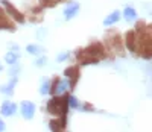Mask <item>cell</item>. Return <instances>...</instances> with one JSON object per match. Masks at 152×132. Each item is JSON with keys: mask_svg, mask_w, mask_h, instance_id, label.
I'll list each match as a JSON object with an SVG mask.
<instances>
[{"mask_svg": "<svg viewBox=\"0 0 152 132\" xmlns=\"http://www.w3.org/2000/svg\"><path fill=\"white\" fill-rule=\"evenodd\" d=\"M46 62H47V58L46 56H40V58L35 61V65H37V67H44Z\"/></svg>", "mask_w": 152, "mask_h": 132, "instance_id": "obj_23", "label": "cell"}, {"mask_svg": "<svg viewBox=\"0 0 152 132\" xmlns=\"http://www.w3.org/2000/svg\"><path fill=\"white\" fill-rule=\"evenodd\" d=\"M18 59H20V52H14V50H9L8 53L5 55V62H6L8 65H12V64L18 62Z\"/></svg>", "mask_w": 152, "mask_h": 132, "instance_id": "obj_16", "label": "cell"}, {"mask_svg": "<svg viewBox=\"0 0 152 132\" xmlns=\"http://www.w3.org/2000/svg\"><path fill=\"white\" fill-rule=\"evenodd\" d=\"M105 47L110 52H116L119 56H125V43H123V38L117 31H108L105 34Z\"/></svg>", "mask_w": 152, "mask_h": 132, "instance_id": "obj_3", "label": "cell"}, {"mask_svg": "<svg viewBox=\"0 0 152 132\" xmlns=\"http://www.w3.org/2000/svg\"><path fill=\"white\" fill-rule=\"evenodd\" d=\"M79 9H81V5H79L78 2H72V0H70V2L67 3V6L64 8V18H66V20L75 18L76 15H78Z\"/></svg>", "mask_w": 152, "mask_h": 132, "instance_id": "obj_12", "label": "cell"}, {"mask_svg": "<svg viewBox=\"0 0 152 132\" xmlns=\"http://www.w3.org/2000/svg\"><path fill=\"white\" fill-rule=\"evenodd\" d=\"M26 50H28L29 55H35V56H40L43 52H44V49L41 46H38V44H28L26 46Z\"/></svg>", "mask_w": 152, "mask_h": 132, "instance_id": "obj_17", "label": "cell"}, {"mask_svg": "<svg viewBox=\"0 0 152 132\" xmlns=\"http://www.w3.org/2000/svg\"><path fill=\"white\" fill-rule=\"evenodd\" d=\"M9 47H11V50H14V52H18V50H20V47H18L17 44H11Z\"/></svg>", "mask_w": 152, "mask_h": 132, "instance_id": "obj_26", "label": "cell"}, {"mask_svg": "<svg viewBox=\"0 0 152 132\" xmlns=\"http://www.w3.org/2000/svg\"><path fill=\"white\" fill-rule=\"evenodd\" d=\"M6 129V125H5V122L2 120V118H0V132H3Z\"/></svg>", "mask_w": 152, "mask_h": 132, "instance_id": "obj_25", "label": "cell"}, {"mask_svg": "<svg viewBox=\"0 0 152 132\" xmlns=\"http://www.w3.org/2000/svg\"><path fill=\"white\" fill-rule=\"evenodd\" d=\"M120 20V11H117V9H114L111 14H108L107 17H105V20H104V26H107V28H110V26H113V24H116L117 21Z\"/></svg>", "mask_w": 152, "mask_h": 132, "instance_id": "obj_14", "label": "cell"}, {"mask_svg": "<svg viewBox=\"0 0 152 132\" xmlns=\"http://www.w3.org/2000/svg\"><path fill=\"white\" fill-rule=\"evenodd\" d=\"M79 109H81V111H84V112H94V111H96V108L93 106V105H91V103H88V102H85V103H82Z\"/></svg>", "mask_w": 152, "mask_h": 132, "instance_id": "obj_20", "label": "cell"}, {"mask_svg": "<svg viewBox=\"0 0 152 132\" xmlns=\"http://www.w3.org/2000/svg\"><path fill=\"white\" fill-rule=\"evenodd\" d=\"M69 56H70V53H69V52H61V53L56 56V61H58V62H62V61L69 59Z\"/></svg>", "mask_w": 152, "mask_h": 132, "instance_id": "obj_22", "label": "cell"}, {"mask_svg": "<svg viewBox=\"0 0 152 132\" xmlns=\"http://www.w3.org/2000/svg\"><path fill=\"white\" fill-rule=\"evenodd\" d=\"M2 6L5 8V11L8 12V15L14 20L15 23H20V24L26 23V15H24L23 12H20L14 5L9 2V0H2Z\"/></svg>", "mask_w": 152, "mask_h": 132, "instance_id": "obj_5", "label": "cell"}, {"mask_svg": "<svg viewBox=\"0 0 152 132\" xmlns=\"http://www.w3.org/2000/svg\"><path fill=\"white\" fill-rule=\"evenodd\" d=\"M15 21L12 20L8 12L5 11L3 6H0V31H9V32H15Z\"/></svg>", "mask_w": 152, "mask_h": 132, "instance_id": "obj_7", "label": "cell"}, {"mask_svg": "<svg viewBox=\"0 0 152 132\" xmlns=\"http://www.w3.org/2000/svg\"><path fill=\"white\" fill-rule=\"evenodd\" d=\"M17 82H18L17 76H11L9 82L6 85H3V87H0V93L5 94V96H12V94H14V90H15Z\"/></svg>", "mask_w": 152, "mask_h": 132, "instance_id": "obj_13", "label": "cell"}, {"mask_svg": "<svg viewBox=\"0 0 152 132\" xmlns=\"http://www.w3.org/2000/svg\"><path fill=\"white\" fill-rule=\"evenodd\" d=\"M135 34H137L135 55L143 59H152V23L146 24L145 29Z\"/></svg>", "mask_w": 152, "mask_h": 132, "instance_id": "obj_1", "label": "cell"}, {"mask_svg": "<svg viewBox=\"0 0 152 132\" xmlns=\"http://www.w3.org/2000/svg\"><path fill=\"white\" fill-rule=\"evenodd\" d=\"M84 52L90 56V58H93V59H96L97 62H100L102 59H105L107 58V47H105V44H102L100 41H91L90 44H88L85 49H84Z\"/></svg>", "mask_w": 152, "mask_h": 132, "instance_id": "obj_4", "label": "cell"}, {"mask_svg": "<svg viewBox=\"0 0 152 132\" xmlns=\"http://www.w3.org/2000/svg\"><path fill=\"white\" fill-rule=\"evenodd\" d=\"M123 18L128 23L135 21L137 20V11L132 6H125V9H123Z\"/></svg>", "mask_w": 152, "mask_h": 132, "instance_id": "obj_15", "label": "cell"}, {"mask_svg": "<svg viewBox=\"0 0 152 132\" xmlns=\"http://www.w3.org/2000/svg\"><path fill=\"white\" fill-rule=\"evenodd\" d=\"M67 128V115H61V117H53L49 122V129L53 132H59L64 131Z\"/></svg>", "mask_w": 152, "mask_h": 132, "instance_id": "obj_10", "label": "cell"}, {"mask_svg": "<svg viewBox=\"0 0 152 132\" xmlns=\"http://www.w3.org/2000/svg\"><path fill=\"white\" fill-rule=\"evenodd\" d=\"M35 111H37V106L35 103L31 102V100H23L20 103V114L24 120H32L34 115H35Z\"/></svg>", "mask_w": 152, "mask_h": 132, "instance_id": "obj_8", "label": "cell"}, {"mask_svg": "<svg viewBox=\"0 0 152 132\" xmlns=\"http://www.w3.org/2000/svg\"><path fill=\"white\" fill-rule=\"evenodd\" d=\"M9 76H17L18 73H20V65H18V62H15V64H12V65H9Z\"/></svg>", "mask_w": 152, "mask_h": 132, "instance_id": "obj_21", "label": "cell"}, {"mask_svg": "<svg viewBox=\"0 0 152 132\" xmlns=\"http://www.w3.org/2000/svg\"><path fill=\"white\" fill-rule=\"evenodd\" d=\"M49 91H50V81L44 77L43 82H41V87H40V94L41 96H47Z\"/></svg>", "mask_w": 152, "mask_h": 132, "instance_id": "obj_19", "label": "cell"}, {"mask_svg": "<svg viewBox=\"0 0 152 132\" xmlns=\"http://www.w3.org/2000/svg\"><path fill=\"white\" fill-rule=\"evenodd\" d=\"M64 77H67V81H69V85H70V91H73L76 88V84H78L79 81V77H81V69H79V65H69V67L64 70Z\"/></svg>", "mask_w": 152, "mask_h": 132, "instance_id": "obj_6", "label": "cell"}, {"mask_svg": "<svg viewBox=\"0 0 152 132\" xmlns=\"http://www.w3.org/2000/svg\"><path fill=\"white\" fill-rule=\"evenodd\" d=\"M18 106L15 102H11V100H5L2 103V106H0V114L3 117H12L15 112H17Z\"/></svg>", "mask_w": 152, "mask_h": 132, "instance_id": "obj_11", "label": "cell"}, {"mask_svg": "<svg viewBox=\"0 0 152 132\" xmlns=\"http://www.w3.org/2000/svg\"><path fill=\"white\" fill-rule=\"evenodd\" d=\"M69 102H67V93L61 96H52L46 103V112L53 115V117H61L67 115L69 112Z\"/></svg>", "mask_w": 152, "mask_h": 132, "instance_id": "obj_2", "label": "cell"}, {"mask_svg": "<svg viewBox=\"0 0 152 132\" xmlns=\"http://www.w3.org/2000/svg\"><path fill=\"white\" fill-rule=\"evenodd\" d=\"M0 71H3V67H2V65H0Z\"/></svg>", "mask_w": 152, "mask_h": 132, "instance_id": "obj_28", "label": "cell"}, {"mask_svg": "<svg viewBox=\"0 0 152 132\" xmlns=\"http://www.w3.org/2000/svg\"><path fill=\"white\" fill-rule=\"evenodd\" d=\"M123 43H125V47L128 49L131 53L135 55V49H137V34L134 29L128 31L125 34V38H123Z\"/></svg>", "mask_w": 152, "mask_h": 132, "instance_id": "obj_9", "label": "cell"}, {"mask_svg": "<svg viewBox=\"0 0 152 132\" xmlns=\"http://www.w3.org/2000/svg\"><path fill=\"white\" fill-rule=\"evenodd\" d=\"M47 2H49V0H40V5H41L43 8H46V5H47Z\"/></svg>", "mask_w": 152, "mask_h": 132, "instance_id": "obj_27", "label": "cell"}, {"mask_svg": "<svg viewBox=\"0 0 152 132\" xmlns=\"http://www.w3.org/2000/svg\"><path fill=\"white\" fill-rule=\"evenodd\" d=\"M145 26H146V21H143V20H138L137 23H135V32H140L142 29H145Z\"/></svg>", "mask_w": 152, "mask_h": 132, "instance_id": "obj_24", "label": "cell"}, {"mask_svg": "<svg viewBox=\"0 0 152 132\" xmlns=\"http://www.w3.org/2000/svg\"><path fill=\"white\" fill-rule=\"evenodd\" d=\"M67 102H69V108H72V109H79L81 108L79 100L76 99V96H73V94H67Z\"/></svg>", "mask_w": 152, "mask_h": 132, "instance_id": "obj_18", "label": "cell"}]
</instances>
